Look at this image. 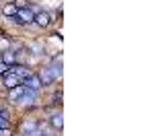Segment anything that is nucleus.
I'll list each match as a JSON object with an SVG mask.
<instances>
[{
  "instance_id": "5",
  "label": "nucleus",
  "mask_w": 154,
  "mask_h": 136,
  "mask_svg": "<svg viewBox=\"0 0 154 136\" xmlns=\"http://www.w3.org/2000/svg\"><path fill=\"white\" fill-rule=\"evenodd\" d=\"M49 70L54 72V78H62V54L54 58L51 66H49Z\"/></svg>"
},
{
  "instance_id": "2",
  "label": "nucleus",
  "mask_w": 154,
  "mask_h": 136,
  "mask_svg": "<svg viewBox=\"0 0 154 136\" xmlns=\"http://www.w3.org/2000/svg\"><path fill=\"white\" fill-rule=\"evenodd\" d=\"M17 17H19V19H21V23H33V19H35V12L31 11V8H29V6H27V8H19V11H17Z\"/></svg>"
},
{
  "instance_id": "16",
  "label": "nucleus",
  "mask_w": 154,
  "mask_h": 136,
  "mask_svg": "<svg viewBox=\"0 0 154 136\" xmlns=\"http://www.w3.org/2000/svg\"><path fill=\"white\" fill-rule=\"evenodd\" d=\"M0 136H12L11 128H2V130H0Z\"/></svg>"
},
{
  "instance_id": "11",
  "label": "nucleus",
  "mask_w": 154,
  "mask_h": 136,
  "mask_svg": "<svg viewBox=\"0 0 154 136\" xmlns=\"http://www.w3.org/2000/svg\"><path fill=\"white\" fill-rule=\"evenodd\" d=\"M2 128H11V120H8V111L6 109L0 111V130Z\"/></svg>"
},
{
  "instance_id": "1",
  "label": "nucleus",
  "mask_w": 154,
  "mask_h": 136,
  "mask_svg": "<svg viewBox=\"0 0 154 136\" xmlns=\"http://www.w3.org/2000/svg\"><path fill=\"white\" fill-rule=\"evenodd\" d=\"M37 78H39L41 87H48V85H51V83L56 81V78H54V72L49 70V66L41 68V70H39V74H37Z\"/></svg>"
},
{
  "instance_id": "10",
  "label": "nucleus",
  "mask_w": 154,
  "mask_h": 136,
  "mask_svg": "<svg viewBox=\"0 0 154 136\" xmlns=\"http://www.w3.org/2000/svg\"><path fill=\"white\" fill-rule=\"evenodd\" d=\"M49 124H51L56 130H62V128H64V115H62V113H54V115L49 118Z\"/></svg>"
},
{
  "instance_id": "12",
  "label": "nucleus",
  "mask_w": 154,
  "mask_h": 136,
  "mask_svg": "<svg viewBox=\"0 0 154 136\" xmlns=\"http://www.w3.org/2000/svg\"><path fill=\"white\" fill-rule=\"evenodd\" d=\"M17 11H19V8H17L14 4H4V6H2V12H4L6 17H17Z\"/></svg>"
},
{
  "instance_id": "8",
  "label": "nucleus",
  "mask_w": 154,
  "mask_h": 136,
  "mask_svg": "<svg viewBox=\"0 0 154 136\" xmlns=\"http://www.w3.org/2000/svg\"><path fill=\"white\" fill-rule=\"evenodd\" d=\"M23 93H25V87L17 85V87H12V89H8V99L11 101H19V99L23 97Z\"/></svg>"
},
{
  "instance_id": "9",
  "label": "nucleus",
  "mask_w": 154,
  "mask_h": 136,
  "mask_svg": "<svg viewBox=\"0 0 154 136\" xmlns=\"http://www.w3.org/2000/svg\"><path fill=\"white\" fill-rule=\"evenodd\" d=\"M23 103L25 105H33L37 101V91H31V89H25V93H23Z\"/></svg>"
},
{
  "instance_id": "6",
  "label": "nucleus",
  "mask_w": 154,
  "mask_h": 136,
  "mask_svg": "<svg viewBox=\"0 0 154 136\" xmlns=\"http://www.w3.org/2000/svg\"><path fill=\"white\" fill-rule=\"evenodd\" d=\"M0 62L8 64V66L17 64V52H12V49H4V52H2V56H0Z\"/></svg>"
},
{
  "instance_id": "17",
  "label": "nucleus",
  "mask_w": 154,
  "mask_h": 136,
  "mask_svg": "<svg viewBox=\"0 0 154 136\" xmlns=\"http://www.w3.org/2000/svg\"><path fill=\"white\" fill-rule=\"evenodd\" d=\"M2 109H4V107H2V105H0V111H2Z\"/></svg>"
},
{
  "instance_id": "13",
  "label": "nucleus",
  "mask_w": 154,
  "mask_h": 136,
  "mask_svg": "<svg viewBox=\"0 0 154 136\" xmlns=\"http://www.w3.org/2000/svg\"><path fill=\"white\" fill-rule=\"evenodd\" d=\"M35 128H39V124H35V122L27 124V126H25V134H27V132H31V130H35Z\"/></svg>"
},
{
  "instance_id": "4",
  "label": "nucleus",
  "mask_w": 154,
  "mask_h": 136,
  "mask_svg": "<svg viewBox=\"0 0 154 136\" xmlns=\"http://www.w3.org/2000/svg\"><path fill=\"white\" fill-rule=\"evenodd\" d=\"M33 23H37L39 27H48V25L51 23V17H49V12L39 11V12H35V19H33Z\"/></svg>"
},
{
  "instance_id": "3",
  "label": "nucleus",
  "mask_w": 154,
  "mask_h": 136,
  "mask_svg": "<svg viewBox=\"0 0 154 136\" xmlns=\"http://www.w3.org/2000/svg\"><path fill=\"white\" fill-rule=\"evenodd\" d=\"M21 85L25 87V89H31V91H39L41 89V83H39V78H37V74H31L29 78H25Z\"/></svg>"
},
{
  "instance_id": "15",
  "label": "nucleus",
  "mask_w": 154,
  "mask_h": 136,
  "mask_svg": "<svg viewBox=\"0 0 154 136\" xmlns=\"http://www.w3.org/2000/svg\"><path fill=\"white\" fill-rule=\"evenodd\" d=\"M8 70H11V66H8V64H4V62H0V74H6Z\"/></svg>"
},
{
  "instance_id": "7",
  "label": "nucleus",
  "mask_w": 154,
  "mask_h": 136,
  "mask_svg": "<svg viewBox=\"0 0 154 136\" xmlns=\"http://www.w3.org/2000/svg\"><path fill=\"white\" fill-rule=\"evenodd\" d=\"M2 76H4V85L8 87V89H12V87H17V85H21V78H19L14 72H11V70H8L6 74H2Z\"/></svg>"
},
{
  "instance_id": "14",
  "label": "nucleus",
  "mask_w": 154,
  "mask_h": 136,
  "mask_svg": "<svg viewBox=\"0 0 154 136\" xmlns=\"http://www.w3.org/2000/svg\"><path fill=\"white\" fill-rule=\"evenodd\" d=\"M25 136H43V132H41V128H35V130H31V132H27Z\"/></svg>"
}]
</instances>
